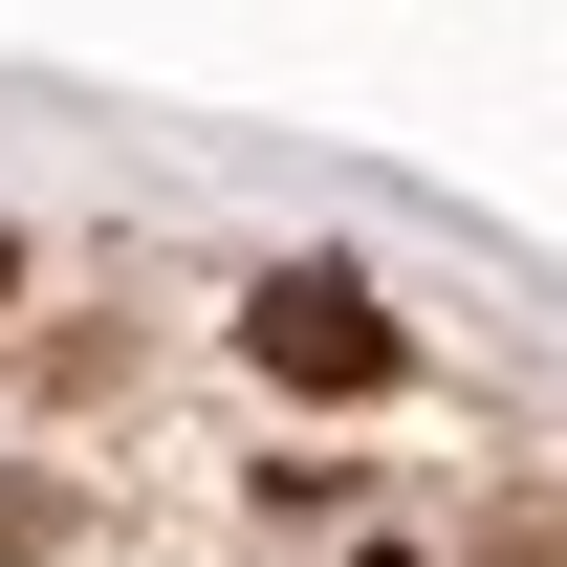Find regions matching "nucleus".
<instances>
[{
    "label": "nucleus",
    "instance_id": "nucleus-1",
    "mask_svg": "<svg viewBox=\"0 0 567 567\" xmlns=\"http://www.w3.org/2000/svg\"><path fill=\"white\" fill-rule=\"evenodd\" d=\"M240 350H262L284 393H371V371H393V306H371L350 262H284L262 306H240Z\"/></svg>",
    "mask_w": 567,
    "mask_h": 567
},
{
    "label": "nucleus",
    "instance_id": "nucleus-2",
    "mask_svg": "<svg viewBox=\"0 0 567 567\" xmlns=\"http://www.w3.org/2000/svg\"><path fill=\"white\" fill-rule=\"evenodd\" d=\"M0 284H22V262H0Z\"/></svg>",
    "mask_w": 567,
    "mask_h": 567
}]
</instances>
